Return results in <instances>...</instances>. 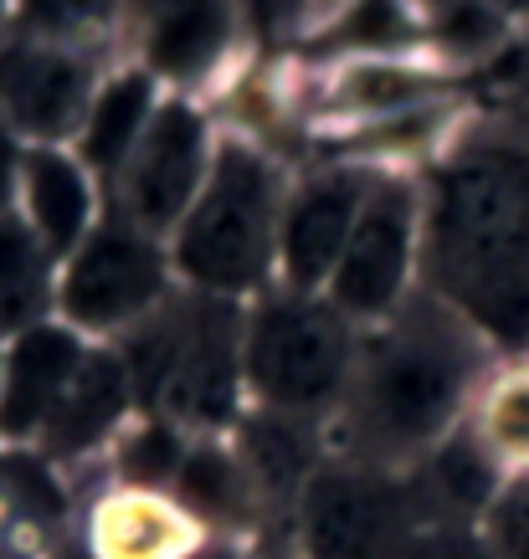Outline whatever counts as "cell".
I'll return each instance as SVG.
<instances>
[{"label": "cell", "instance_id": "27", "mask_svg": "<svg viewBox=\"0 0 529 559\" xmlns=\"http://www.w3.org/2000/svg\"><path fill=\"white\" fill-rule=\"evenodd\" d=\"M21 5H26V21L47 26V32H72V26L103 21L114 11V0H21Z\"/></svg>", "mask_w": 529, "mask_h": 559}, {"label": "cell", "instance_id": "28", "mask_svg": "<svg viewBox=\"0 0 529 559\" xmlns=\"http://www.w3.org/2000/svg\"><path fill=\"white\" fill-rule=\"evenodd\" d=\"M416 78L411 72H380V68H371V72H355L350 78V98L355 103H401V98H411L416 93Z\"/></svg>", "mask_w": 529, "mask_h": 559}, {"label": "cell", "instance_id": "7", "mask_svg": "<svg viewBox=\"0 0 529 559\" xmlns=\"http://www.w3.org/2000/svg\"><path fill=\"white\" fill-rule=\"evenodd\" d=\"M160 277L165 272H160V257H154L150 241L124 231V226H108L78 257L62 298H68V313L78 323L103 329V323H119L150 304L160 293Z\"/></svg>", "mask_w": 529, "mask_h": 559}, {"label": "cell", "instance_id": "2", "mask_svg": "<svg viewBox=\"0 0 529 559\" xmlns=\"http://www.w3.org/2000/svg\"><path fill=\"white\" fill-rule=\"evenodd\" d=\"M479 374V349L452 319L411 313L376 340L355 380L350 431L365 467H391L427 452L458 416Z\"/></svg>", "mask_w": 529, "mask_h": 559}, {"label": "cell", "instance_id": "9", "mask_svg": "<svg viewBox=\"0 0 529 559\" xmlns=\"http://www.w3.org/2000/svg\"><path fill=\"white\" fill-rule=\"evenodd\" d=\"M196 170H201V123L190 108H165L129 165L124 205L144 226H171L196 186Z\"/></svg>", "mask_w": 529, "mask_h": 559}, {"label": "cell", "instance_id": "24", "mask_svg": "<svg viewBox=\"0 0 529 559\" xmlns=\"http://www.w3.org/2000/svg\"><path fill=\"white\" fill-rule=\"evenodd\" d=\"M180 467H186V447H180V437H175L171 426H144V431H134L119 457L124 483L139 492L180 483Z\"/></svg>", "mask_w": 529, "mask_h": 559}, {"label": "cell", "instance_id": "6", "mask_svg": "<svg viewBox=\"0 0 529 559\" xmlns=\"http://www.w3.org/2000/svg\"><path fill=\"white\" fill-rule=\"evenodd\" d=\"M154 406H165L171 416H186L196 426H222L232 416V406H237V313L226 304L186 308L171 380Z\"/></svg>", "mask_w": 529, "mask_h": 559}, {"label": "cell", "instance_id": "23", "mask_svg": "<svg viewBox=\"0 0 529 559\" xmlns=\"http://www.w3.org/2000/svg\"><path fill=\"white\" fill-rule=\"evenodd\" d=\"M0 509L32 528L62 519V488L51 483L47 462L36 457H0Z\"/></svg>", "mask_w": 529, "mask_h": 559}, {"label": "cell", "instance_id": "32", "mask_svg": "<svg viewBox=\"0 0 529 559\" xmlns=\"http://www.w3.org/2000/svg\"><path fill=\"white\" fill-rule=\"evenodd\" d=\"M252 11L262 16V26H273L278 16H289L293 11V0H252Z\"/></svg>", "mask_w": 529, "mask_h": 559}, {"label": "cell", "instance_id": "33", "mask_svg": "<svg viewBox=\"0 0 529 559\" xmlns=\"http://www.w3.org/2000/svg\"><path fill=\"white\" fill-rule=\"evenodd\" d=\"M5 195H11V139L0 129V205H5Z\"/></svg>", "mask_w": 529, "mask_h": 559}, {"label": "cell", "instance_id": "17", "mask_svg": "<svg viewBox=\"0 0 529 559\" xmlns=\"http://www.w3.org/2000/svg\"><path fill=\"white\" fill-rule=\"evenodd\" d=\"M432 483H437V498L458 513H489V503L504 488V467L494 462V452L483 447L473 431L452 437L437 452V467H432Z\"/></svg>", "mask_w": 529, "mask_h": 559}, {"label": "cell", "instance_id": "20", "mask_svg": "<svg viewBox=\"0 0 529 559\" xmlns=\"http://www.w3.org/2000/svg\"><path fill=\"white\" fill-rule=\"evenodd\" d=\"M32 211H36V226H42V237H47L51 252L72 247V237L83 231V221H87L83 175L72 170L68 159L36 154L32 159Z\"/></svg>", "mask_w": 529, "mask_h": 559}, {"label": "cell", "instance_id": "11", "mask_svg": "<svg viewBox=\"0 0 529 559\" xmlns=\"http://www.w3.org/2000/svg\"><path fill=\"white\" fill-rule=\"evenodd\" d=\"M87 93V68L57 47L0 51V103L32 134H68Z\"/></svg>", "mask_w": 529, "mask_h": 559}, {"label": "cell", "instance_id": "3", "mask_svg": "<svg viewBox=\"0 0 529 559\" xmlns=\"http://www.w3.org/2000/svg\"><path fill=\"white\" fill-rule=\"evenodd\" d=\"M247 374L278 416L325 411L350 380V340L329 308L273 304L262 308L247 340Z\"/></svg>", "mask_w": 529, "mask_h": 559}, {"label": "cell", "instance_id": "26", "mask_svg": "<svg viewBox=\"0 0 529 559\" xmlns=\"http://www.w3.org/2000/svg\"><path fill=\"white\" fill-rule=\"evenodd\" d=\"M443 36L452 47H483L498 36V16L483 0H443Z\"/></svg>", "mask_w": 529, "mask_h": 559}, {"label": "cell", "instance_id": "5", "mask_svg": "<svg viewBox=\"0 0 529 559\" xmlns=\"http://www.w3.org/2000/svg\"><path fill=\"white\" fill-rule=\"evenodd\" d=\"M308 559H396L411 544L407 498L376 467L319 473L304 488Z\"/></svg>", "mask_w": 529, "mask_h": 559}, {"label": "cell", "instance_id": "4", "mask_svg": "<svg viewBox=\"0 0 529 559\" xmlns=\"http://www.w3.org/2000/svg\"><path fill=\"white\" fill-rule=\"evenodd\" d=\"M268 231H273V186L262 159L247 150H222L216 180L180 241L186 272L205 288H247L268 267Z\"/></svg>", "mask_w": 529, "mask_h": 559}, {"label": "cell", "instance_id": "13", "mask_svg": "<svg viewBox=\"0 0 529 559\" xmlns=\"http://www.w3.org/2000/svg\"><path fill=\"white\" fill-rule=\"evenodd\" d=\"M87 544H93L98 559H190L196 555L186 513L139 488L103 503Z\"/></svg>", "mask_w": 529, "mask_h": 559}, {"label": "cell", "instance_id": "14", "mask_svg": "<svg viewBox=\"0 0 529 559\" xmlns=\"http://www.w3.org/2000/svg\"><path fill=\"white\" fill-rule=\"evenodd\" d=\"M134 395V380H129V365H119L114 355H93L83 359V370L72 380L68 401L57 406V416L47 421L42 441H47L51 457H78L93 441H103V431L119 421L124 406Z\"/></svg>", "mask_w": 529, "mask_h": 559}, {"label": "cell", "instance_id": "19", "mask_svg": "<svg viewBox=\"0 0 529 559\" xmlns=\"http://www.w3.org/2000/svg\"><path fill=\"white\" fill-rule=\"evenodd\" d=\"M47 308V267L26 226L0 221V329H26Z\"/></svg>", "mask_w": 529, "mask_h": 559}, {"label": "cell", "instance_id": "8", "mask_svg": "<svg viewBox=\"0 0 529 559\" xmlns=\"http://www.w3.org/2000/svg\"><path fill=\"white\" fill-rule=\"evenodd\" d=\"M407 237H411V195L401 186L376 190V201L365 205L355 237L344 247L334 298L355 313H380L401 288L407 272Z\"/></svg>", "mask_w": 529, "mask_h": 559}, {"label": "cell", "instance_id": "31", "mask_svg": "<svg viewBox=\"0 0 529 559\" xmlns=\"http://www.w3.org/2000/svg\"><path fill=\"white\" fill-rule=\"evenodd\" d=\"M416 559H494V555H489V544L468 539V534H432V539H422Z\"/></svg>", "mask_w": 529, "mask_h": 559}, {"label": "cell", "instance_id": "12", "mask_svg": "<svg viewBox=\"0 0 529 559\" xmlns=\"http://www.w3.org/2000/svg\"><path fill=\"white\" fill-rule=\"evenodd\" d=\"M360 205V180L355 175H329V180H314V186L289 205V226H283V262H289V277L298 288L319 283L334 262H340V247L350 237V221H355Z\"/></svg>", "mask_w": 529, "mask_h": 559}, {"label": "cell", "instance_id": "29", "mask_svg": "<svg viewBox=\"0 0 529 559\" xmlns=\"http://www.w3.org/2000/svg\"><path fill=\"white\" fill-rule=\"evenodd\" d=\"M396 32H401V21H396L391 0H365V5H360V16H355V26H350L355 41H386V36H396Z\"/></svg>", "mask_w": 529, "mask_h": 559}, {"label": "cell", "instance_id": "1", "mask_svg": "<svg viewBox=\"0 0 529 559\" xmlns=\"http://www.w3.org/2000/svg\"><path fill=\"white\" fill-rule=\"evenodd\" d=\"M432 267L473 323L504 344L529 340V144H489L443 170Z\"/></svg>", "mask_w": 529, "mask_h": 559}, {"label": "cell", "instance_id": "15", "mask_svg": "<svg viewBox=\"0 0 529 559\" xmlns=\"http://www.w3.org/2000/svg\"><path fill=\"white\" fill-rule=\"evenodd\" d=\"M226 47V0H150V57L171 78H196Z\"/></svg>", "mask_w": 529, "mask_h": 559}, {"label": "cell", "instance_id": "10", "mask_svg": "<svg viewBox=\"0 0 529 559\" xmlns=\"http://www.w3.org/2000/svg\"><path fill=\"white\" fill-rule=\"evenodd\" d=\"M83 370V349L62 329H32L21 334L5 365V390H0V431L5 437H32L47 431L57 406L68 401L72 380Z\"/></svg>", "mask_w": 529, "mask_h": 559}, {"label": "cell", "instance_id": "16", "mask_svg": "<svg viewBox=\"0 0 529 559\" xmlns=\"http://www.w3.org/2000/svg\"><path fill=\"white\" fill-rule=\"evenodd\" d=\"M242 467L252 477L257 492H268L273 503L293 498L308 473V441L298 437L293 416H262L242 431Z\"/></svg>", "mask_w": 529, "mask_h": 559}, {"label": "cell", "instance_id": "25", "mask_svg": "<svg viewBox=\"0 0 529 559\" xmlns=\"http://www.w3.org/2000/svg\"><path fill=\"white\" fill-rule=\"evenodd\" d=\"M483 534L494 559H529V473L498 488V498L483 513Z\"/></svg>", "mask_w": 529, "mask_h": 559}, {"label": "cell", "instance_id": "21", "mask_svg": "<svg viewBox=\"0 0 529 559\" xmlns=\"http://www.w3.org/2000/svg\"><path fill=\"white\" fill-rule=\"evenodd\" d=\"M144 114H150V83L144 78H119L98 98L93 119H87V139H83L87 159L103 165V170H114L124 154L134 150L139 129H144Z\"/></svg>", "mask_w": 529, "mask_h": 559}, {"label": "cell", "instance_id": "22", "mask_svg": "<svg viewBox=\"0 0 529 559\" xmlns=\"http://www.w3.org/2000/svg\"><path fill=\"white\" fill-rule=\"evenodd\" d=\"M479 441L494 452V462H509L514 477L529 473V374H509L498 380L489 406H483V431Z\"/></svg>", "mask_w": 529, "mask_h": 559}, {"label": "cell", "instance_id": "30", "mask_svg": "<svg viewBox=\"0 0 529 559\" xmlns=\"http://www.w3.org/2000/svg\"><path fill=\"white\" fill-rule=\"evenodd\" d=\"M498 83L514 93V103H519V114L529 119V36L519 41V47H509V57L498 62Z\"/></svg>", "mask_w": 529, "mask_h": 559}, {"label": "cell", "instance_id": "18", "mask_svg": "<svg viewBox=\"0 0 529 559\" xmlns=\"http://www.w3.org/2000/svg\"><path fill=\"white\" fill-rule=\"evenodd\" d=\"M175 488H180V498H186V509L205 513V519H242L257 498L242 457H226V452H211V447L190 452Z\"/></svg>", "mask_w": 529, "mask_h": 559}]
</instances>
